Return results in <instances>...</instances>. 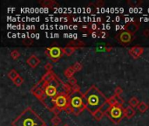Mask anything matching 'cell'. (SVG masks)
Segmentation results:
<instances>
[{
    "label": "cell",
    "instance_id": "cell-1",
    "mask_svg": "<svg viewBox=\"0 0 149 126\" xmlns=\"http://www.w3.org/2000/svg\"><path fill=\"white\" fill-rule=\"evenodd\" d=\"M84 97L86 103V110L91 114L99 110L104 103L107 102L108 99L95 85L89 88L85 93Z\"/></svg>",
    "mask_w": 149,
    "mask_h": 126
},
{
    "label": "cell",
    "instance_id": "cell-2",
    "mask_svg": "<svg viewBox=\"0 0 149 126\" xmlns=\"http://www.w3.org/2000/svg\"><path fill=\"white\" fill-rule=\"evenodd\" d=\"M12 126H46L45 121L31 108H26L12 123Z\"/></svg>",
    "mask_w": 149,
    "mask_h": 126
},
{
    "label": "cell",
    "instance_id": "cell-3",
    "mask_svg": "<svg viewBox=\"0 0 149 126\" xmlns=\"http://www.w3.org/2000/svg\"><path fill=\"white\" fill-rule=\"evenodd\" d=\"M69 104L74 110V115H80L85 109L86 103L84 94L81 92L72 93L69 96Z\"/></svg>",
    "mask_w": 149,
    "mask_h": 126
},
{
    "label": "cell",
    "instance_id": "cell-4",
    "mask_svg": "<svg viewBox=\"0 0 149 126\" xmlns=\"http://www.w3.org/2000/svg\"><path fill=\"white\" fill-rule=\"evenodd\" d=\"M106 116L113 123L118 124L125 117V109L122 106L119 105L110 107L106 112Z\"/></svg>",
    "mask_w": 149,
    "mask_h": 126
},
{
    "label": "cell",
    "instance_id": "cell-5",
    "mask_svg": "<svg viewBox=\"0 0 149 126\" xmlns=\"http://www.w3.org/2000/svg\"><path fill=\"white\" fill-rule=\"evenodd\" d=\"M52 103L55 106L64 110L69 105V96H67L65 93H60L56 97L52 98Z\"/></svg>",
    "mask_w": 149,
    "mask_h": 126
},
{
    "label": "cell",
    "instance_id": "cell-6",
    "mask_svg": "<svg viewBox=\"0 0 149 126\" xmlns=\"http://www.w3.org/2000/svg\"><path fill=\"white\" fill-rule=\"evenodd\" d=\"M45 54L51 59L53 61H58L59 59H60L64 53H63V48L59 47H48L45 50Z\"/></svg>",
    "mask_w": 149,
    "mask_h": 126
},
{
    "label": "cell",
    "instance_id": "cell-7",
    "mask_svg": "<svg viewBox=\"0 0 149 126\" xmlns=\"http://www.w3.org/2000/svg\"><path fill=\"white\" fill-rule=\"evenodd\" d=\"M115 38L121 45L127 46L133 40V34H131L130 33H128V32L126 31V30H123V31H121L120 33L115 36Z\"/></svg>",
    "mask_w": 149,
    "mask_h": 126
},
{
    "label": "cell",
    "instance_id": "cell-8",
    "mask_svg": "<svg viewBox=\"0 0 149 126\" xmlns=\"http://www.w3.org/2000/svg\"><path fill=\"white\" fill-rule=\"evenodd\" d=\"M110 107H111V105L106 102V103H104L99 110H96L94 113H93L92 115H93V116L94 117L95 120L100 121V120L103 118V116H104L105 115H106V112H107V110L110 109Z\"/></svg>",
    "mask_w": 149,
    "mask_h": 126
},
{
    "label": "cell",
    "instance_id": "cell-9",
    "mask_svg": "<svg viewBox=\"0 0 149 126\" xmlns=\"http://www.w3.org/2000/svg\"><path fill=\"white\" fill-rule=\"evenodd\" d=\"M32 93L33 94V96L38 98L39 100H40L41 102L46 97V94L45 93V89L43 87H38V88H33L31 89Z\"/></svg>",
    "mask_w": 149,
    "mask_h": 126
},
{
    "label": "cell",
    "instance_id": "cell-10",
    "mask_svg": "<svg viewBox=\"0 0 149 126\" xmlns=\"http://www.w3.org/2000/svg\"><path fill=\"white\" fill-rule=\"evenodd\" d=\"M140 25V23L139 21H133V22H129L125 26V30L127 31L128 33H130L131 34H134L136 32L139 30Z\"/></svg>",
    "mask_w": 149,
    "mask_h": 126
},
{
    "label": "cell",
    "instance_id": "cell-11",
    "mask_svg": "<svg viewBox=\"0 0 149 126\" xmlns=\"http://www.w3.org/2000/svg\"><path fill=\"white\" fill-rule=\"evenodd\" d=\"M144 52V48L142 47H140V46H134L133 47H131L128 51L129 54L133 58V59H138L140 58L142 53Z\"/></svg>",
    "mask_w": 149,
    "mask_h": 126
},
{
    "label": "cell",
    "instance_id": "cell-12",
    "mask_svg": "<svg viewBox=\"0 0 149 126\" xmlns=\"http://www.w3.org/2000/svg\"><path fill=\"white\" fill-rule=\"evenodd\" d=\"M26 62H27V64H28L30 67H31V68H37V67L39 65L40 60H39L36 55H31V56H30V57L27 59Z\"/></svg>",
    "mask_w": 149,
    "mask_h": 126
},
{
    "label": "cell",
    "instance_id": "cell-13",
    "mask_svg": "<svg viewBox=\"0 0 149 126\" xmlns=\"http://www.w3.org/2000/svg\"><path fill=\"white\" fill-rule=\"evenodd\" d=\"M39 4L44 6V7H50V8H54V7H59V4L53 0H43V1H39Z\"/></svg>",
    "mask_w": 149,
    "mask_h": 126
},
{
    "label": "cell",
    "instance_id": "cell-14",
    "mask_svg": "<svg viewBox=\"0 0 149 126\" xmlns=\"http://www.w3.org/2000/svg\"><path fill=\"white\" fill-rule=\"evenodd\" d=\"M136 114V110L134 108L131 107V106H127V108H125V117H127V119H131L133 116H134Z\"/></svg>",
    "mask_w": 149,
    "mask_h": 126
},
{
    "label": "cell",
    "instance_id": "cell-15",
    "mask_svg": "<svg viewBox=\"0 0 149 126\" xmlns=\"http://www.w3.org/2000/svg\"><path fill=\"white\" fill-rule=\"evenodd\" d=\"M66 46L67 47H72L78 48V47H85V43H84L83 41L79 40H71L70 42H68Z\"/></svg>",
    "mask_w": 149,
    "mask_h": 126
},
{
    "label": "cell",
    "instance_id": "cell-16",
    "mask_svg": "<svg viewBox=\"0 0 149 126\" xmlns=\"http://www.w3.org/2000/svg\"><path fill=\"white\" fill-rule=\"evenodd\" d=\"M76 73V71L74 70V68H73V67L72 66V67H69V68H67L66 70H65V72H64V75H65V76L66 77V78H71V77H72L73 76V75Z\"/></svg>",
    "mask_w": 149,
    "mask_h": 126
},
{
    "label": "cell",
    "instance_id": "cell-17",
    "mask_svg": "<svg viewBox=\"0 0 149 126\" xmlns=\"http://www.w3.org/2000/svg\"><path fill=\"white\" fill-rule=\"evenodd\" d=\"M76 48L75 47H66L63 48V53L64 54H66V56H71L74 52H75Z\"/></svg>",
    "mask_w": 149,
    "mask_h": 126
},
{
    "label": "cell",
    "instance_id": "cell-18",
    "mask_svg": "<svg viewBox=\"0 0 149 126\" xmlns=\"http://www.w3.org/2000/svg\"><path fill=\"white\" fill-rule=\"evenodd\" d=\"M148 108H149V106H148L146 103L140 102V104H139L138 107H137V110H138L140 113H145V112L148 110Z\"/></svg>",
    "mask_w": 149,
    "mask_h": 126
},
{
    "label": "cell",
    "instance_id": "cell-19",
    "mask_svg": "<svg viewBox=\"0 0 149 126\" xmlns=\"http://www.w3.org/2000/svg\"><path fill=\"white\" fill-rule=\"evenodd\" d=\"M128 103H129V106H131V107H133V108L135 109V108H137L138 105L140 104V102H139V100H138L137 97H131L130 100L128 101Z\"/></svg>",
    "mask_w": 149,
    "mask_h": 126
},
{
    "label": "cell",
    "instance_id": "cell-20",
    "mask_svg": "<svg viewBox=\"0 0 149 126\" xmlns=\"http://www.w3.org/2000/svg\"><path fill=\"white\" fill-rule=\"evenodd\" d=\"M8 77L13 81L14 80H16L18 76H19V75H18V73L15 70V69H12L9 73H8Z\"/></svg>",
    "mask_w": 149,
    "mask_h": 126
},
{
    "label": "cell",
    "instance_id": "cell-21",
    "mask_svg": "<svg viewBox=\"0 0 149 126\" xmlns=\"http://www.w3.org/2000/svg\"><path fill=\"white\" fill-rule=\"evenodd\" d=\"M143 2L141 1H140V0H128L127 1V4L130 5V6H132V7H138V6H140L141 4H142Z\"/></svg>",
    "mask_w": 149,
    "mask_h": 126
},
{
    "label": "cell",
    "instance_id": "cell-22",
    "mask_svg": "<svg viewBox=\"0 0 149 126\" xmlns=\"http://www.w3.org/2000/svg\"><path fill=\"white\" fill-rule=\"evenodd\" d=\"M51 123H52L53 126H58L59 124L61 123L62 120H61V118L59 117L58 116H54L51 118Z\"/></svg>",
    "mask_w": 149,
    "mask_h": 126
},
{
    "label": "cell",
    "instance_id": "cell-23",
    "mask_svg": "<svg viewBox=\"0 0 149 126\" xmlns=\"http://www.w3.org/2000/svg\"><path fill=\"white\" fill-rule=\"evenodd\" d=\"M114 97H115V99H116L117 105H119V106H122V107H123V105H124V103H125L124 99H123L121 96H117V94H114Z\"/></svg>",
    "mask_w": 149,
    "mask_h": 126
},
{
    "label": "cell",
    "instance_id": "cell-24",
    "mask_svg": "<svg viewBox=\"0 0 149 126\" xmlns=\"http://www.w3.org/2000/svg\"><path fill=\"white\" fill-rule=\"evenodd\" d=\"M23 82H24V78H23V77H21L20 75H19L16 80H14V81H13V83H14L17 87H20V86L23 84Z\"/></svg>",
    "mask_w": 149,
    "mask_h": 126
},
{
    "label": "cell",
    "instance_id": "cell-25",
    "mask_svg": "<svg viewBox=\"0 0 149 126\" xmlns=\"http://www.w3.org/2000/svg\"><path fill=\"white\" fill-rule=\"evenodd\" d=\"M22 43L24 45V46H27V47H30V46H32L33 44V40L32 39H23L22 40Z\"/></svg>",
    "mask_w": 149,
    "mask_h": 126
},
{
    "label": "cell",
    "instance_id": "cell-26",
    "mask_svg": "<svg viewBox=\"0 0 149 126\" xmlns=\"http://www.w3.org/2000/svg\"><path fill=\"white\" fill-rule=\"evenodd\" d=\"M11 56H12V58L14 60H18V59L20 57V53H19V52H18V50H13V51H12V53H11Z\"/></svg>",
    "mask_w": 149,
    "mask_h": 126
},
{
    "label": "cell",
    "instance_id": "cell-27",
    "mask_svg": "<svg viewBox=\"0 0 149 126\" xmlns=\"http://www.w3.org/2000/svg\"><path fill=\"white\" fill-rule=\"evenodd\" d=\"M53 114H54V116H58V114L61 112V109H59L58 107H57V106H53L51 110H50Z\"/></svg>",
    "mask_w": 149,
    "mask_h": 126
},
{
    "label": "cell",
    "instance_id": "cell-28",
    "mask_svg": "<svg viewBox=\"0 0 149 126\" xmlns=\"http://www.w3.org/2000/svg\"><path fill=\"white\" fill-rule=\"evenodd\" d=\"M107 103L111 105V107L116 106V105H117V102H116V99H115L114 96H112V97H111L110 98H108V99H107Z\"/></svg>",
    "mask_w": 149,
    "mask_h": 126
},
{
    "label": "cell",
    "instance_id": "cell-29",
    "mask_svg": "<svg viewBox=\"0 0 149 126\" xmlns=\"http://www.w3.org/2000/svg\"><path fill=\"white\" fill-rule=\"evenodd\" d=\"M72 67H73V68H74V70H75L76 72H79V71L82 69V65H81V63L79 62V61L75 62L74 65H73Z\"/></svg>",
    "mask_w": 149,
    "mask_h": 126
},
{
    "label": "cell",
    "instance_id": "cell-30",
    "mask_svg": "<svg viewBox=\"0 0 149 126\" xmlns=\"http://www.w3.org/2000/svg\"><path fill=\"white\" fill-rule=\"evenodd\" d=\"M67 83L71 86V87H73V86H75V85H77V79L75 78V77H71V78H69L68 79V81H67Z\"/></svg>",
    "mask_w": 149,
    "mask_h": 126
},
{
    "label": "cell",
    "instance_id": "cell-31",
    "mask_svg": "<svg viewBox=\"0 0 149 126\" xmlns=\"http://www.w3.org/2000/svg\"><path fill=\"white\" fill-rule=\"evenodd\" d=\"M64 111L66 113V114H68V115H71V114H74V110H73V108L69 104L65 110H64Z\"/></svg>",
    "mask_w": 149,
    "mask_h": 126
},
{
    "label": "cell",
    "instance_id": "cell-32",
    "mask_svg": "<svg viewBox=\"0 0 149 126\" xmlns=\"http://www.w3.org/2000/svg\"><path fill=\"white\" fill-rule=\"evenodd\" d=\"M90 5H95V7H102L105 5V2L102 0H98L94 4H90Z\"/></svg>",
    "mask_w": 149,
    "mask_h": 126
},
{
    "label": "cell",
    "instance_id": "cell-33",
    "mask_svg": "<svg viewBox=\"0 0 149 126\" xmlns=\"http://www.w3.org/2000/svg\"><path fill=\"white\" fill-rule=\"evenodd\" d=\"M114 94H117V96H121V94L123 93V89L121 88V87L120 86H117L114 89Z\"/></svg>",
    "mask_w": 149,
    "mask_h": 126
},
{
    "label": "cell",
    "instance_id": "cell-34",
    "mask_svg": "<svg viewBox=\"0 0 149 126\" xmlns=\"http://www.w3.org/2000/svg\"><path fill=\"white\" fill-rule=\"evenodd\" d=\"M53 68V66L51 63H46L45 65V69L46 70V72H51Z\"/></svg>",
    "mask_w": 149,
    "mask_h": 126
},
{
    "label": "cell",
    "instance_id": "cell-35",
    "mask_svg": "<svg viewBox=\"0 0 149 126\" xmlns=\"http://www.w3.org/2000/svg\"><path fill=\"white\" fill-rule=\"evenodd\" d=\"M77 92H80V87L78 84L72 87V93H77Z\"/></svg>",
    "mask_w": 149,
    "mask_h": 126
},
{
    "label": "cell",
    "instance_id": "cell-36",
    "mask_svg": "<svg viewBox=\"0 0 149 126\" xmlns=\"http://www.w3.org/2000/svg\"><path fill=\"white\" fill-rule=\"evenodd\" d=\"M98 37H100V38H106L107 37V34L106 32H100L99 34H98Z\"/></svg>",
    "mask_w": 149,
    "mask_h": 126
},
{
    "label": "cell",
    "instance_id": "cell-37",
    "mask_svg": "<svg viewBox=\"0 0 149 126\" xmlns=\"http://www.w3.org/2000/svg\"><path fill=\"white\" fill-rule=\"evenodd\" d=\"M143 35H144L145 37H146V38L149 37V29H145V30L143 31Z\"/></svg>",
    "mask_w": 149,
    "mask_h": 126
},
{
    "label": "cell",
    "instance_id": "cell-38",
    "mask_svg": "<svg viewBox=\"0 0 149 126\" xmlns=\"http://www.w3.org/2000/svg\"><path fill=\"white\" fill-rule=\"evenodd\" d=\"M82 30L83 31L89 32V30H90V26H88V25H82Z\"/></svg>",
    "mask_w": 149,
    "mask_h": 126
},
{
    "label": "cell",
    "instance_id": "cell-39",
    "mask_svg": "<svg viewBox=\"0 0 149 126\" xmlns=\"http://www.w3.org/2000/svg\"><path fill=\"white\" fill-rule=\"evenodd\" d=\"M98 34H99V33H97V32H93L91 35H92L93 38H96V37H98Z\"/></svg>",
    "mask_w": 149,
    "mask_h": 126
},
{
    "label": "cell",
    "instance_id": "cell-40",
    "mask_svg": "<svg viewBox=\"0 0 149 126\" xmlns=\"http://www.w3.org/2000/svg\"><path fill=\"white\" fill-rule=\"evenodd\" d=\"M105 49H106V51L110 52V51L112 50V47H105Z\"/></svg>",
    "mask_w": 149,
    "mask_h": 126
},
{
    "label": "cell",
    "instance_id": "cell-41",
    "mask_svg": "<svg viewBox=\"0 0 149 126\" xmlns=\"http://www.w3.org/2000/svg\"><path fill=\"white\" fill-rule=\"evenodd\" d=\"M62 126H70L69 124H67V123H65V124H63Z\"/></svg>",
    "mask_w": 149,
    "mask_h": 126
},
{
    "label": "cell",
    "instance_id": "cell-42",
    "mask_svg": "<svg viewBox=\"0 0 149 126\" xmlns=\"http://www.w3.org/2000/svg\"><path fill=\"white\" fill-rule=\"evenodd\" d=\"M46 126H47V125H46Z\"/></svg>",
    "mask_w": 149,
    "mask_h": 126
}]
</instances>
